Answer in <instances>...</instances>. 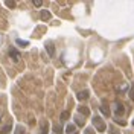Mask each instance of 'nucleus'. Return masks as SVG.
<instances>
[{
	"label": "nucleus",
	"instance_id": "obj_12",
	"mask_svg": "<svg viewBox=\"0 0 134 134\" xmlns=\"http://www.w3.org/2000/svg\"><path fill=\"white\" fill-rule=\"evenodd\" d=\"M14 134H25V126L17 125V126H15V131H14Z\"/></svg>",
	"mask_w": 134,
	"mask_h": 134
},
{
	"label": "nucleus",
	"instance_id": "obj_21",
	"mask_svg": "<svg viewBox=\"0 0 134 134\" xmlns=\"http://www.w3.org/2000/svg\"><path fill=\"white\" fill-rule=\"evenodd\" d=\"M133 125H134V120H133Z\"/></svg>",
	"mask_w": 134,
	"mask_h": 134
},
{
	"label": "nucleus",
	"instance_id": "obj_4",
	"mask_svg": "<svg viewBox=\"0 0 134 134\" xmlns=\"http://www.w3.org/2000/svg\"><path fill=\"white\" fill-rule=\"evenodd\" d=\"M88 96H90V92H88V90H81V92H78V94H76V98L79 100L88 99Z\"/></svg>",
	"mask_w": 134,
	"mask_h": 134
},
{
	"label": "nucleus",
	"instance_id": "obj_19",
	"mask_svg": "<svg viewBox=\"0 0 134 134\" xmlns=\"http://www.w3.org/2000/svg\"><path fill=\"white\" fill-rule=\"evenodd\" d=\"M53 130H55V131H57V133H58L59 130H63V128H61V126H59V125H55V126H53Z\"/></svg>",
	"mask_w": 134,
	"mask_h": 134
},
{
	"label": "nucleus",
	"instance_id": "obj_16",
	"mask_svg": "<svg viewBox=\"0 0 134 134\" xmlns=\"http://www.w3.org/2000/svg\"><path fill=\"white\" fill-rule=\"evenodd\" d=\"M69 116H70V114H69V111H64V113L61 114V120H67V119H69Z\"/></svg>",
	"mask_w": 134,
	"mask_h": 134
},
{
	"label": "nucleus",
	"instance_id": "obj_11",
	"mask_svg": "<svg viewBox=\"0 0 134 134\" xmlns=\"http://www.w3.org/2000/svg\"><path fill=\"white\" fill-rule=\"evenodd\" d=\"M15 43L18 46H21V47H26V46H29V41H26V40H20V38H17Z\"/></svg>",
	"mask_w": 134,
	"mask_h": 134
},
{
	"label": "nucleus",
	"instance_id": "obj_8",
	"mask_svg": "<svg viewBox=\"0 0 134 134\" xmlns=\"http://www.w3.org/2000/svg\"><path fill=\"white\" fill-rule=\"evenodd\" d=\"M66 133H67V134H75V133H76V126L73 125V124L67 125V128H66Z\"/></svg>",
	"mask_w": 134,
	"mask_h": 134
},
{
	"label": "nucleus",
	"instance_id": "obj_18",
	"mask_svg": "<svg viewBox=\"0 0 134 134\" xmlns=\"http://www.w3.org/2000/svg\"><path fill=\"white\" fill-rule=\"evenodd\" d=\"M34 5H35V6H41L43 3L40 2V0H34Z\"/></svg>",
	"mask_w": 134,
	"mask_h": 134
},
{
	"label": "nucleus",
	"instance_id": "obj_9",
	"mask_svg": "<svg viewBox=\"0 0 134 134\" xmlns=\"http://www.w3.org/2000/svg\"><path fill=\"white\" fill-rule=\"evenodd\" d=\"M49 18H50V12H49V11H46V9H44V11H41V20L47 21Z\"/></svg>",
	"mask_w": 134,
	"mask_h": 134
},
{
	"label": "nucleus",
	"instance_id": "obj_17",
	"mask_svg": "<svg viewBox=\"0 0 134 134\" xmlns=\"http://www.w3.org/2000/svg\"><path fill=\"white\" fill-rule=\"evenodd\" d=\"M108 131H110V133H113V134H119V131H117V130L114 128V126H110V128H108Z\"/></svg>",
	"mask_w": 134,
	"mask_h": 134
},
{
	"label": "nucleus",
	"instance_id": "obj_3",
	"mask_svg": "<svg viewBox=\"0 0 134 134\" xmlns=\"http://www.w3.org/2000/svg\"><path fill=\"white\" fill-rule=\"evenodd\" d=\"M9 57H11V58H12V61H20V53H18V52H17V49L15 47H11V49H9Z\"/></svg>",
	"mask_w": 134,
	"mask_h": 134
},
{
	"label": "nucleus",
	"instance_id": "obj_5",
	"mask_svg": "<svg viewBox=\"0 0 134 134\" xmlns=\"http://www.w3.org/2000/svg\"><path fill=\"white\" fill-rule=\"evenodd\" d=\"M46 52L49 53V57L52 58L53 55H55V47H53V43L49 41V43H46Z\"/></svg>",
	"mask_w": 134,
	"mask_h": 134
},
{
	"label": "nucleus",
	"instance_id": "obj_13",
	"mask_svg": "<svg viewBox=\"0 0 134 134\" xmlns=\"http://www.w3.org/2000/svg\"><path fill=\"white\" fill-rule=\"evenodd\" d=\"M40 134H47V122H43L41 124V133Z\"/></svg>",
	"mask_w": 134,
	"mask_h": 134
},
{
	"label": "nucleus",
	"instance_id": "obj_7",
	"mask_svg": "<svg viewBox=\"0 0 134 134\" xmlns=\"http://www.w3.org/2000/svg\"><path fill=\"white\" fill-rule=\"evenodd\" d=\"M75 122L78 126H84V117L81 116V114H76L75 116Z\"/></svg>",
	"mask_w": 134,
	"mask_h": 134
},
{
	"label": "nucleus",
	"instance_id": "obj_10",
	"mask_svg": "<svg viewBox=\"0 0 134 134\" xmlns=\"http://www.w3.org/2000/svg\"><path fill=\"white\" fill-rule=\"evenodd\" d=\"M100 110H102V114H104V116H110V110H108V107H107L105 104L100 105Z\"/></svg>",
	"mask_w": 134,
	"mask_h": 134
},
{
	"label": "nucleus",
	"instance_id": "obj_14",
	"mask_svg": "<svg viewBox=\"0 0 134 134\" xmlns=\"http://www.w3.org/2000/svg\"><path fill=\"white\" fill-rule=\"evenodd\" d=\"M9 130H11V124H8V125H5V126H3L0 133H2V134H6V133H9Z\"/></svg>",
	"mask_w": 134,
	"mask_h": 134
},
{
	"label": "nucleus",
	"instance_id": "obj_6",
	"mask_svg": "<svg viewBox=\"0 0 134 134\" xmlns=\"http://www.w3.org/2000/svg\"><path fill=\"white\" fill-rule=\"evenodd\" d=\"M78 111H79V114H81V116H88V114H90V110L87 108V107H84V105L78 107Z\"/></svg>",
	"mask_w": 134,
	"mask_h": 134
},
{
	"label": "nucleus",
	"instance_id": "obj_15",
	"mask_svg": "<svg viewBox=\"0 0 134 134\" xmlns=\"http://www.w3.org/2000/svg\"><path fill=\"white\" fill-rule=\"evenodd\" d=\"M130 99L134 100V82L131 84V87H130Z\"/></svg>",
	"mask_w": 134,
	"mask_h": 134
},
{
	"label": "nucleus",
	"instance_id": "obj_2",
	"mask_svg": "<svg viewBox=\"0 0 134 134\" xmlns=\"http://www.w3.org/2000/svg\"><path fill=\"white\" fill-rule=\"evenodd\" d=\"M114 108H116V116H122V114L125 113V107H124V104H120L119 100L114 104Z\"/></svg>",
	"mask_w": 134,
	"mask_h": 134
},
{
	"label": "nucleus",
	"instance_id": "obj_1",
	"mask_svg": "<svg viewBox=\"0 0 134 134\" xmlns=\"http://www.w3.org/2000/svg\"><path fill=\"white\" fill-rule=\"evenodd\" d=\"M92 122H93V126H94L99 133H104V131L107 130V125H105L104 119H102L100 116H93L92 117Z\"/></svg>",
	"mask_w": 134,
	"mask_h": 134
},
{
	"label": "nucleus",
	"instance_id": "obj_20",
	"mask_svg": "<svg viewBox=\"0 0 134 134\" xmlns=\"http://www.w3.org/2000/svg\"><path fill=\"white\" fill-rule=\"evenodd\" d=\"M84 134H93V131H92V130H90V128H87V130L84 131Z\"/></svg>",
	"mask_w": 134,
	"mask_h": 134
}]
</instances>
